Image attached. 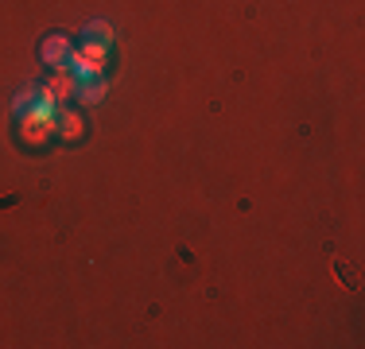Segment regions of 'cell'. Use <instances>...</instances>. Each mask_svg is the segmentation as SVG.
Here are the masks:
<instances>
[{"instance_id":"cell-5","label":"cell","mask_w":365,"mask_h":349,"mask_svg":"<svg viewBox=\"0 0 365 349\" xmlns=\"http://www.w3.org/2000/svg\"><path fill=\"white\" fill-rule=\"evenodd\" d=\"M36 98H39V85H28V90H20V98L12 101V117L24 120V117L31 113V105H36Z\"/></svg>"},{"instance_id":"cell-3","label":"cell","mask_w":365,"mask_h":349,"mask_svg":"<svg viewBox=\"0 0 365 349\" xmlns=\"http://www.w3.org/2000/svg\"><path fill=\"white\" fill-rule=\"evenodd\" d=\"M51 132H58L63 140H82L86 125H82V117H78V113H63V117H55V125H51Z\"/></svg>"},{"instance_id":"cell-8","label":"cell","mask_w":365,"mask_h":349,"mask_svg":"<svg viewBox=\"0 0 365 349\" xmlns=\"http://www.w3.org/2000/svg\"><path fill=\"white\" fill-rule=\"evenodd\" d=\"M74 85H78V82H74V78H71V74H58V78H55V82H51V85H47V90H51V93H55V98H58V101H66V98H74Z\"/></svg>"},{"instance_id":"cell-2","label":"cell","mask_w":365,"mask_h":349,"mask_svg":"<svg viewBox=\"0 0 365 349\" xmlns=\"http://www.w3.org/2000/svg\"><path fill=\"white\" fill-rule=\"evenodd\" d=\"M71 43L63 39V35H47V39H43V63L47 66H55V70H66L71 66Z\"/></svg>"},{"instance_id":"cell-1","label":"cell","mask_w":365,"mask_h":349,"mask_svg":"<svg viewBox=\"0 0 365 349\" xmlns=\"http://www.w3.org/2000/svg\"><path fill=\"white\" fill-rule=\"evenodd\" d=\"M71 78L78 85H86V82H98V78H106V63L101 58H90V55H82V51H74L71 55Z\"/></svg>"},{"instance_id":"cell-7","label":"cell","mask_w":365,"mask_h":349,"mask_svg":"<svg viewBox=\"0 0 365 349\" xmlns=\"http://www.w3.org/2000/svg\"><path fill=\"white\" fill-rule=\"evenodd\" d=\"M82 39H93V43H106V47H113V28H109L106 20H93L90 28H86Z\"/></svg>"},{"instance_id":"cell-6","label":"cell","mask_w":365,"mask_h":349,"mask_svg":"<svg viewBox=\"0 0 365 349\" xmlns=\"http://www.w3.org/2000/svg\"><path fill=\"white\" fill-rule=\"evenodd\" d=\"M78 98H82L86 105H98L101 98H106V78H98V82H86V85H78Z\"/></svg>"},{"instance_id":"cell-4","label":"cell","mask_w":365,"mask_h":349,"mask_svg":"<svg viewBox=\"0 0 365 349\" xmlns=\"http://www.w3.org/2000/svg\"><path fill=\"white\" fill-rule=\"evenodd\" d=\"M47 136H51V125H43V120H31V117L20 120V140H24V144H43Z\"/></svg>"}]
</instances>
